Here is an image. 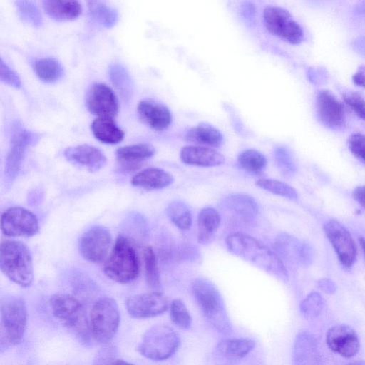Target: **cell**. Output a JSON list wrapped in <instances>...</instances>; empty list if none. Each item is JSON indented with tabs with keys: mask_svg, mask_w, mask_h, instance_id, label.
I'll list each match as a JSON object with an SVG mask.
<instances>
[{
	"mask_svg": "<svg viewBox=\"0 0 365 365\" xmlns=\"http://www.w3.org/2000/svg\"><path fill=\"white\" fill-rule=\"evenodd\" d=\"M168 307V297L160 292L133 295L126 301L128 312L134 318L156 317L165 312Z\"/></svg>",
	"mask_w": 365,
	"mask_h": 365,
	"instance_id": "5bb4252c",
	"label": "cell"
},
{
	"mask_svg": "<svg viewBox=\"0 0 365 365\" xmlns=\"http://www.w3.org/2000/svg\"><path fill=\"white\" fill-rule=\"evenodd\" d=\"M274 247L284 263L305 266L312 261V252L309 245L286 233L276 238Z\"/></svg>",
	"mask_w": 365,
	"mask_h": 365,
	"instance_id": "2e32d148",
	"label": "cell"
},
{
	"mask_svg": "<svg viewBox=\"0 0 365 365\" xmlns=\"http://www.w3.org/2000/svg\"><path fill=\"white\" fill-rule=\"evenodd\" d=\"M359 242L361 246L362 250L364 252V256H365V237H361L359 238Z\"/></svg>",
	"mask_w": 365,
	"mask_h": 365,
	"instance_id": "f907efd6",
	"label": "cell"
},
{
	"mask_svg": "<svg viewBox=\"0 0 365 365\" xmlns=\"http://www.w3.org/2000/svg\"><path fill=\"white\" fill-rule=\"evenodd\" d=\"M220 222L221 217L216 209L212 207L202 208L197 217V242L202 245L210 242Z\"/></svg>",
	"mask_w": 365,
	"mask_h": 365,
	"instance_id": "4316f807",
	"label": "cell"
},
{
	"mask_svg": "<svg viewBox=\"0 0 365 365\" xmlns=\"http://www.w3.org/2000/svg\"><path fill=\"white\" fill-rule=\"evenodd\" d=\"M192 295L207 322L222 334L232 332V324L228 317L223 298L215 286L207 279L196 278L191 286Z\"/></svg>",
	"mask_w": 365,
	"mask_h": 365,
	"instance_id": "7a4b0ae2",
	"label": "cell"
},
{
	"mask_svg": "<svg viewBox=\"0 0 365 365\" xmlns=\"http://www.w3.org/2000/svg\"><path fill=\"white\" fill-rule=\"evenodd\" d=\"M138 112L141 119L155 130H163L172 123V114L168 108L153 101H141L138 105Z\"/></svg>",
	"mask_w": 365,
	"mask_h": 365,
	"instance_id": "ffe728a7",
	"label": "cell"
},
{
	"mask_svg": "<svg viewBox=\"0 0 365 365\" xmlns=\"http://www.w3.org/2000/svg\"><path fill=\"white\" fill-rule=\"evenodd\" d=\"M109 78L121 96L129 100L133 93V83L127 69L119 63H113L108 68Z\"/></svg>",
	"mask_w": 365,
	"mask_h": 365,
	"instance_id": "d6a6232c",
	"label": "cell"
},
{
	"mask_svg": "<svg viewBox=\"0 0 365 365\" xmlns=\"http://www.w3.org/2000/svg\"><path fill=\"white\" fill-rule=\"evenodd\" d=\"M42 6L45 12L56 21L74 20L82 12L81 4L77 1L45 0Z\"/></svg>",
	"mask_w": 365,
	"mask_h": 365,
	"instance_id": "83f0119b",
	"label": "cell"
},
{
	"mask_svg": "<svg viewBox=\"0 0 365 365\" xmlns=\"http://www.w3.org/2000/svg\"><path fill=\"white\" fill-rule=\"evenodd\" d=\"M255 341L250 339H227L220 341L216 350L228 359H241L246 356L255 346Z\"/></svg>",
	"mask_w": 365,
	"mask_h": 365,
	"instance_id": "f546056e",
	"label": "cell"
},
{
	"mask_svg": "<svg viewBox=\"0 0 365 365\" xmlns=\"http://www.w3.org/2000/svg\"><path fill=\"white\" fill-rule=\"evenodd\" d=\"M180 339L166 324L150 327L143 334L138 350L143 356L153 361H163L172 356L178 349Z\"/></svg>",
	"mask_w": 365,
	"mask_h": 365,
	"instance_id": "8992f818",
	"label": "cell"
},
{
	"mask_svg": "<svg viewBox=\"0 0 365 365\" xmlns=\"http://www.w3.org/2000/svg\"><path fill=\"white\" fill-rule=\"evenodd\" d=\"M264 24L268 31L282 40L299 44L304 38V31L286 9L274 6H267L262 14Z\"/></svg>",
	"mask_w": 365,
	"mask_h": 365,
	"instance_id": "ba28073f",
	"label": "cell"
},
{
	"mask_svg": "<svg viewBox=\"0 0 365 365\" xmlns=\"http://www.w3.org/2000/svg\"><path fill=\"white\" fill-rule=\"evenodd\" d=\"M1 230L9 237H31L38 232L39 225L33 212L24 207H12L1 215Z\"/></svg>",
	"mask_w": 365,
	"mask_h": 365,
	"instance_id": "30bf717a",
	"label": "cell"
},
{
	"mask_svg": "<svg viewBox=\"0 0 365 365\" xmlns=\"http://www.w3.org/2000/svg\"><path fill=\"white\" fill-rule=\"evenodd\" d=\"M145 279L152 288L160 285V274L155 253L151 246H147L143 250Z\"/></svg>",
	"mask_w": 365,
	"mask_h": 365,
	"instance_id": "74e56055",
	"label": "cell"
},
{
	"mask_svg": "<svg viewBox=\"0 0 365 365\" xmlns=\"http://www.w3.org/2000/svg\"><path fill=\"white\" fill-rule=\"evenodd\" d=\"M348 145L351 153L365 164V135L361 133H353L349 138Z\"/></svg>",
	"mask_w": 365,
	"mask_h": 365,
	"instance_id": "7bdbcfd3",
	"label": "cell"
},
{
	"mask_svg": "<svg viewBox=\"0 0 365 365\" xmlns=\"http://www.w3.org/2000/svg\"><path fill=\"white\" fill-rule=\"evenodd\" d=\"M226 245L237 257L281 281L287 282L288 273L284 263L275 252L257 239L245 233L235 232L227 237Z\"/></svg>",
	"mask_w": 365,
	"mask_h": 365,
	"instance_id": "6da1fadb",
	"label": "cell"
},
{
	"mask_svg": "<svg viewBox=\"0 0 365 365\" xmlns=\"http://www.w3.org/2000/svg\"><path fill=\"white\" fill-rule=\"evenodd\" d=\"M105 274L118 283L128 284L134 281L140 272V262L131 242L120 235L105 261Z\"/></svg>",
	"mask_w": 365,
	"mask_h": 365,
	"instance_id": "277c9868",
	"label": "cell"
},
{
	"mask_svg": "<svg viewBox=\"0 0 365 365\" xmlns=\"http://www.w3.org/2000/svg\"><path fill=\"white\" fill-rule=\"evenodd\" d=\"M95 138L106 144H117L123 140L125 133L112 118L98 117L91 124Z\"/></svg>",
	"mask_w": 365,
	"mask_h": 365,
	"instance_id": "f1b7e54d",
	"label": "cell"
},
{
	"mask_svg": "<svg viewBox=\"0 0 365 365\" xmlns=\"http://www.w3.org/2000/svg\"><path fill=\"white\" fill-rule=\"evenodd\" d=\"M89 17L98 25L113 27L118 20V12L113 6L100 1H88Z\"/></svg>",
	"mask_w": 365,
	"mask_h": 365,
	"instance_id": "4dcf8cb0",
	"label": "cell"
},
{
	"mask_svg": "<svg viewBox=\"0 0 365 365\" xmlns=\"http://www.w3.org/2000/svg\"><path fill=\"white\" fill-rule=\"evenodd\" d=\"M353 48L360 54L365 56V37L360 36L353 41Z\"/></svg>",
	"mask_w": 365,
	"mask_h": 365,
	"instance_id": "c3c4849f",
	"label": "cell"
},
{
	"mask_svg": "<svg viewBox=\"0 0 365 365\" xmlns=\"http://www.w3.org/2000/svg\"><path fill=\"white\" fill-rule=\"evenodd\" d=\"M326 341L330 349L345 358L354 356L360 349L356 332L345 324L331 327L327 332Z\"/></svg>",
	"mask_w": 365,
	"mask_h": 365,
	"instance_id": "ac0fdd59",
	"label": "cell"
},
{
	"mask_svg": "<svg viewBox=\"0 0 365 365\" xmlns=\"http://www.w3.org/2000/svg\"><path fill=\"white\" fill-rule=\"evenodd\" d=\"M274 158L277 166L281 173L287 177L292 178L297 171V165L291 152L284 147H278L274 151Z\"/></svg>",
	"mask_w": 365,
	"mask_h": 365,
	"instance_id": "ab89813d",
	"label": "cell"
},
{
	"mask_svg": "<svg viewBox=\"0 0 365 365\" xmlns=\"http://www.w3.org/2000/svg\"><path fill=\"white\" fill-rule=\"evenodd\" d=\"M0 267L13 282L29 287L34 280L32 257L28 247L17 240H6L0 247Z\"/></svg>",
	"mask_w": 365,
	"mask_h": 365,
	"instance_id": "3957f363",
	"label": "cell"
},
{
	"mask_svg": "<svg viewBox=\"0 0 365 365\" xmlns=\"http://www.w3.org/2000/svg\"><path fill=\"white\" fill-rule=\"evenodd\" d=\"M36 133L28 130L19 123L13 126L10 148L6 160V173L10 178L16 177L19 173L26 150L38 139Z\"/></svg>",
	"mask_w": 365,
	"mask_h": 365,
	"instance_id": "4fadbf2b",
	"label": "cell"
},
{
	"mask_svg": "<svg viewBox=\"0 0 365 365\" xmlns=\"http://www.w3.org/2000/svg\"><path fill=\"white\" fill-rule=\"evenodd\" d=\"M319 120L327 127L339 129L345 123V113L341 101L329 91L321 90L316 97Z\"/></svg>",
	"mask_w": 365,
	"mask_h": 365,
	"instance_id": "e0dca14e",
	"label": "cell"
},
{
	"mask_svg": "<svg viewBox=\"0 0 365 365\" xmlns=\"http://www.w3.org/2000/svg\"><path fill=\"white\" fill-rule=\"evenodd\" d=\"M315 339L307 332L300 333L293 348L294 365H322Z\"/></svg>",
	"mask_w": 365,
	"mask_h": 365,
	"instance_id": "603a6c76",
	"label": "cell"
},
{
	"mask_svg": "<svg viewBox=\"0 0 365 365\" xmlns=\"http://www.w3.org/2000/svg\"><path fill=\"white\" fill-rule=\"evenodd\" d=\"M346 365H365V361H356L354 362H351Z\"/></svg>",
	"mask_w": 365,
	"mask_h": 365,
	"instance_id": "816d5d0a",
	"label": "cell"
},
{
	"mask_svg": "<svg viewBox=\"0 0 365 365\" xmlns=\"http://www.w3.org/2000/svg\"><path fill=\"white\" fill-rule=\"evenodd\" d=\"M155 148L148 143H138L119 148L116 158L125 170L138 168L145 160L155 154Z\"/></svg>",
	"mask_w": 365,
	"mask_h": 365,
	"instance_id": "cb8c5ba5",
	"label": "cell"
},
{
	"mask_svg": "<svg viewBox=\"0 0 365 365\" xmlns=\"http://www.w3.org/2000/svg\"><path fill=\"white\" fill-rule=\"evenodd\" d=\"M14 4L19 16L24 21L37 28L42 26V16L35 2L28 0H17L14 1Z\"/></svg>",
	"mask_w": 365,
	"mask_h": 365,
	"instance_id": "8d00e7d4",
	"label": "cell"
},
{
	"mask_svg": "<svg viewBox=\"0 0 365 365\" xmlns=\"http://www.w3.org/2000/svg\"><path fill=\"white\" fill-rule=\"evenodd\" d=\"M324 229L341 264L345 268H351L355 262L357 250L350 232L341 223L333 219L327 222Z\"/></svg>",
	"mask_w": 365,
	"mask_h": 365,
	"instance_id": "8fae6325",
	"label": "cell"
},
{
	"mask_svg": "<svg viewBox=\"0 0 365 365\" xmlns=\"http://www.w3.org/2000/svg\"><path fill=\"white\" fill-rule=\"evenodd\" d=\"M0 78L2 82L16 89H20L22 86L18 74L2 58L0 61Z\"/></svg>",
	"mask_w": 365,
	"mask_h": 365,
	"instance_id": "ee69618b",
	"label": "cell"
},
{
	"mask_svg": "<svg viewBox=\"0 0 365 365\" xmlns=\"http://www.w3.org/2000/svg\"><path fill=\"white\" fill-rule=\"evenodd\" d=\"M170 316L178 327L187 329L191 327L192 317L185 303L180 299H174L170 306Z\"/></svg>",
	"mask_w": 365,
	"mask_h": 365,
	"instance_id": "f35d334b",
	"label": "cell"
},
{
	"mask_svg": "<svg viewBox=\"0 0 365 365\" xmlns=\"http://www.w3.org/2000/svg\"><path fill=\"white\" fill-rule=\"evenodd\" d=\"M166 213L170 221L179 229L187 230L192 223V216L188 206L182 201L171 202L166 208Z\"/></svg>",
	"mask_w": 365,
	"mask_h": 365,
	"instance_id": "836d02e7",
	"label": "cell"
},
{
	"mask_svg": "<svg viewBox=\"0 0 365 365\" xmlns=\"http://www.w3.org/2000/svg\"><path fill=\"white\" fill-rule=\"evenodd\" d=\"M112 365H134L131 363H129L128 361H125L124 360H122V359H119V360H116L115 361H114Z\"/></svg>",
	"mask_w": 365,
	"mask_h": 365,
	"instance_id": "681fc988",
	"label": "cell"
},
{
	"mask_svg": "<svg viewBox=\"0 0 365 365\" xmlns=\"http://www.w3.org/2000/svg\"><path fill=\"white\" fill-rule=\"evenodd\" d=\"M185 138L196 145L209 148L219 147L223 143V135L221 132L206 123H200L187 130Z\"/></svg>",
	"mask_w": 365,
	"mask_h": 365,
	"instance_id": "484cf974",
	"label": "cell"
},
{
	"mask_svg": "<svg viewBox=\"0 0 365 365\" xmlns=\"http://www.w3.org/2000/svg\"><path fill=\"white\" fill-rule=\"evenodd\" d=\"M319 287L327 294H333L336 291L335 284L330 279L324 278L322 279L318 282Z\"/></svg>",
	"mask_w": 365,
	"mask_h": 365,
	"instance_id": "bcb514c9",
	"label": "cell"
},
{
	"mask_svg": "<svg viewBox=\"0 0 365 365\" xmlns=\"http://www.w3.org/2000/svg\"><path fill=\"white\" fill-rule=\"evenodd\" d=\"M50 304L53 314L63 325L80 334L86 333L85 310L78 299L68 294H57L51 297Z\"/></svg>",
	"mask_w": 365,
	"mask_h": 365,
	"instance_id": "9c48e42d",
	"label": "cell"
},
{
	"mask_svg": "<svg viewBox=\"0 0 365 365\" xmlns=\"http://www.w3.org/2000/svg\"><path fill=\"white\" fill-rule=\"evenodd\" d=\"M91 329L94 339L108 344L115 336L120 324V312L115 299L110 297L99 299L91 311Z\"/></svg>",
	"mask_w": 365,
	"mask_h": 365,
	"instance_id": "52a82bcc",
	"label": "cell"
},
{
	"mask_svg": "<svg viewBox=\"0 0 365 365\" xmlns=\"http://www.w3.org/2000/svg\"><path fill=\"white\" fill-rule=\"evenodd\" d=\"M63 155L72 164L90 172L101 170L107 162L106 155L99 148L88 144L68 147Z\"/></svg>",
	"mask_w": 365,
	"mask_h": 365,
	"instance_id": "d6986e66",
	"label": "cell"
},
{
	"mask_svg": "<svg viewBox=\"0 0 365 365\" xmlns=\"http://www.w3.org/2000/svg\"><path fill=\"white\" fill-rule=\"evenodd\" d=\"M180 157L185 164L201 167L218 166L225 162L222 154L212 148L201 145L183 147Z\"/></svg>",
	"mask_w": 365,
	"mask_h": 365,
	"instance_id": "7402d4cb",
	"label": "cell"
},
{
	"mask_svg": "<svg viewBox=\"0 0 365 365\" xmlns=\"http://www.w3.org/2000/svg\"><path fill=\"white\" fill-rule=\"evenodd\" d=\"M222 207L234 217L244 222H250L256 218L259 207L256 200L250 195L234 194L222 201Z\"/></svg>",
	"mask_w": 365,
	"mask_h": 365,
	"instance_id": "44dd1931",
	"label": "cell"
},
{
	"mask_svg": "<svg viewBox=\"0 0 365 365\" xmlns=\"http://www.w3.org/2000/svg\"><path fill=\"white\" fill-rule=\"evenodd\" d=\"M354 84L365 88V66H360L352 76Z\"/></svg>",
	"mask_w": 365,
	"mask_h": 365,
	"instance_id": "f6af8a7d",
	"label": "cell"
},
{
	"mask_svg": "<svg viewBox=\"0 0 365 365\" xmlns=\"http://www.w3.org/2000/svg\"><path fill=\"white\" fill-rule=\"evenodd\" d=\"M324 307V300L317 292L310 293L301 303L300 309L302 314L308 319L317 317Z\"/></svg>",
	"mask_w": 365,
	"mask_h": 365,
	"instance_id": "60d3db41",
	"label": "cell"
},
{
	"mask_svg": "<svg viewBox=\"0 0 365 365\" xmlns=\"http://www.w3.org/2000/svg\"><path fill=\"white\" fill-rule=\"evenodd\" d=\"M111 241V235L108 229L95 226L81 236L79 251L86 260L100 263L106 258Z\"/></svg>",
	"mask_w": 365,
	"mask_h": 365,
	"instance_id": "7c38bea8",
	"label": "cell"
},
{
	"mask_svg": "<svg viewBox=\"0 0 365 365\" xmlns=\"http://www.w3.org/2000/svg\"><path fill=\"white\" fill-rule=\"evenodd\" d=\"M237 161L244 170L252 173H261L267 163L266 157L255 149H247L240 153Z\"/></svg>",
	"mask_w": 365,
	"mask_h": 365,
	"instance_id": "e575fe53",
	"label": "cell"
},
{
	"mask_svg": "<svg viewBox=\"0 0 365 365\" xmlns=\"http://www.w3.org/2000/svg\"><path fill=\"white\" fill-rule=\"evenodd\" d=\"M256 185L261 189L291 200H297L299 197L294 187L277 180L261 178L256 182Z\"/></svg>",
	"mask_w": 365,
	"mask_h": 365,
	"instance_id": "d590c367",
	"label": "cell"
},
{
	"mask_svg": "<svg viewBox=\"0 0 365 365\" xmlns=\"http://www.w3.org/2000/svg\"><path fill=\"white\" fill-rule=\"evenodd\" d=\"M33 68L38 78L46 83H55L64 74L63 66L53 58H42L36 60Z\"/></svg>",
	"mask_w": 365,
	"mask_h": 365,
	"instance_id": "1f68e13d",
	"label": "cell"
},
{
	"mask_svg": "<svg viewBox=\"0 0 365 365\" xmlns=\"http://www.w3.org/2000/svg\"><path fill=\"white\" fill-rule=\"evenodd\" d=\"M342 98L354 113L359 118L365 120V100L359 94L354 91L344 92Z\"/></svg>",
	"mask_w": 365,
	"mask_h": 365,
	"instance_id": "b9f144b4",
	"label": "cell"
},
{
	"mask_svg": "<svg viewBox=\"0 0 365 365\" xmlns=\"http://www.w3.org/2000/svg\"><path fill=\"white\" fill-rule=\"evenodd\" d=\"M173 181V177L165 170L148 168L135 174L131 179V184L146 190H158L169 186Z\"/></svg>",
	"mask_w": 365,
	"mask_h": 365,
	"instance_id": "d4e9b609",
	"label": "cell"
},
{
	"mask_svg": "<svg viewBox=\"0 0 365 365\" xmlns=\"http://www.w3.org/2000/svg\"><path fill=\"white\" fill-rule=\"evenodd\" d=\"M86 106L93 114L103 118H113L118 112L119 105L114 91L106 84H93L86 96Z\"/></svg>",
	"mask_w": 365,
	"mask_h": 365,
	"instance_id": "9a60e30c",
	"label": "cell"
},
{
	"mask_svg": "<svg viewBox=\"0 0 365 365\" xmlns=\"http://www.w3.org/2000/svg\"><path fill=\"white\" fill-rule=\"evenodd\" d=\"M353 197L365 209V185L356 187L353 192Z\"/></svg>",
	"mask_w": 365,
	"mask_h": 365,
	"instance_id": "7dc6e473",
	"label": "cell"
},
{
	"mask_svg": "<svg viewBox=\"0 0 365 365\" xmlns=\"http://www.w3.org/2000/svg\"><path fill=\"white\" fill-rule=\"evenodd\" d=\"M27 322L25 302L19 297L9 296L1 301V346L15 345L24 337Z\"/></svg>",
	"mask_w": 365,
	"mask_h": 365,
	"instance_id": "5b68a950",
	"label": "cell"
}]
</instances>
